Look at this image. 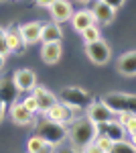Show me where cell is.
<instances>
[{
  "instance_id": "cell-1",
  "label": "cell",
  "mask_w": 136,
  "mask_h": 153,
  "mask_svg": "<svg viewBox=\"0 0 136 153\" xmlns=\"http://www.w3.org/2000/svg\"><path fill=\"white\" fill-rule=\"evenodd\" d=\"M98 125H93L87 117L73 120L67 127V139H71V145L75 149L85 147L87 143H93V139L98 137Z\"/></svg>"
},
{
  "instance_id": "cell-2",
  "label": "cell",
  "mask_w": 136,
  "mask_h": 153,
  "mask_svg": "<svg viewBox=\"0 0 136 153\" xmlns=\"http://www.w3.org/2000/svg\"><path fill=\"white\" fill-rule=\"evenodd\" d=\"M35 131H37L39 139H43L45 143L53 145V147H59L67 139V127L63 123H55V120H49V118H43L41 123H37Z\"/></svg>"
},
{
  "instance_id": "cell-3",
  "label": "cell",
  "mask_w": 136,
  "mask_h": 153,
  "mask_svg": "<svg viewBox=\"0 0 136 153\" xmlns=\"http://www.w3.org/2000/svg\"><path fill=\"white\" fill-rule=\"evenodd\" d=\"M57 100L63 106H67L71 112H73V110H85V108L91 104L90 92L83 90V88H79V86H67V88H63V90L59 92V96H57Z\"/></svg>"
},
{
  "instance_id": "cell-4",
  "label": "cell",
  "mask_w": 136,
  "mask_h": 153,
  "mask_svg": "<svg viewBox=\"0 0 136 153\" xmlns=\"http://www.w3.org/2000/svg\"><path fill=\"white\" fill-rule=\"evenodd\" d=\"M104 106L112 114H122V112H136V96L126 94V92H110L102 98Z\"/></svg>"
},
{
  "instance_id": "cell-5",
  "label": "cell",
  "mask_w": 136,
  "mask_h": 153,
  "mask_svg": "<svg viewBox=\"0 0 136 153\" xmlns=\"http://www.w3.org/2000/svg\"><path fill=\"white\" fill-rule=\"evenodd\" d=\"M85 55L93 65H106L112 59V49L104 39H98V41L85 45Z\"/></svg>"
},
{
  "instance_id": "cell-6",
  "label": "cell",
  "mask_w": 136,
  "mask_h": 153,
  "mask_svg": "<svg viewBox=\"0 0 136 153\" xmlns=\"http://www.w3.org/2000/svg\"><path fill=\"white\" fill-rule=\"evenodd\" d=\"M12 82L18 92H33V88L37 86V76L33 70H16L12 74Z\"/></svg>"
},
{
  "instance_id": "cell-7",
  "label": "cell",
  "mask_w": 136,
  "mask_h": 153,
  "mask_svg": "<svg viewBox=\"0 0 136 153\" xmlns=\"http://www.w3.org/2000/svg\"><path fill=\"white\" fill-rule=\"evenodd\" d=\"M49 14H51V21L53 23H65L71 19V14H73V6H71V2L69 0H55L51 6H49Z\"/></svg>"
},
{
  "instance_id": "cell-8",
  "label": "cell",
  "mask_w": 136,
  "mask_h": 153,
  "mask_svg": "<svg viewBox=\"0 0 136 153\" xmlns=\"http://www.w3.org/2000/svg\"><path fill=\"white\" fill-rule=\"evenodd\" d=\"M69 21H71V27H73L75 33H83L87 27L96 25V16L90 8H81V10H73Z\"/></svg>"
},
{
  "instance_id": "cell-9",
  "label": "cell",
  "mask_w": 136,
  "mask_h": 153,
  "mask_svg": "<svg viewBox=\"0 0 136 153\" xmlns=\"http://www.w3.org/2000/svg\"><path fill=\"white\" fill-rule=\"evenodd\" d=\"M41 27H43V23H37V21H31V23H24L23 27H18L23 45H35L41 41Z\"/></svg>"
},
{
  "instance_id": "cell-10",
  "label": "cell",
  "mask_w": 136,
  "mask_h": 153,
  "mask_svg": "<svg viewBox=\"0 0 136 153\" xmlns=\"http://www.w3.org/2000/svg\"><path fill=\"white\" fill-rule=\"evenodd\" d=\"M87 118H90L93 125H104V123H108L110 118H114V114L104 106L102 100H98V102H91L90 106H87Z\"/></svg>"
},
{
  "instance_id": "cell-11",
  "label": "cell",
  "mask_w": 136,
  "mask_h": 153,
  "mask_svg": "<svg viewBox=\"0 0 136 153\" xmlns=\"http://www.w3.org/2000/svg\"><path fill=\"white\" fill-rule=\"evenodd\" d=\"M116 65H118V71L126 76V78H134L136 76V51L134 49H130V51H126L122 53L118 61H116Z\"/></svg>"
},
{
  "instance_id": "cell-12",
  "label": "cell",
  "mask_w": 136,
  "mask_h": 153,
  "mask_svg": "<svg viewBox=\"0 0 136 153\" xmlns=\"http://www.w3.org/2000/svg\"><path fill=\"white\" fill-rule=\"evenodd\" d=\"M98 131H100L102 135H106V137H108L112 143L126 139V131H124V127H122V123H120V120H114V118H110L108 123L100 125V127H98Z\"/></svg>"
},
{
  "instance_id": "cell-13",
  "label": "cell",
  "mask_w": 136,
  "mask_h": 153,
  "mask_svg": "<svg viewBox=\"0 0 136 153\" xmlns=\"http://www.w3.org/2000/svg\"><path fill=\"white\" fill-rule=\"evenodd\" d=\"M33 96H35V100H37L39 112H45L47 108H51V106L57 102V96L53 94L51 90H47L45 86H35L33 88Z\"/></svg>"
},
{
  "instance_id": "cell-14",
  "label": "cell",
  "mask_w": 136,
  "mask_h": 153,
  "mask_svg": "<svg viewBox=\"0 0 136 153\" xmlns=\"http://www.w3.org/2000/svg\"><path fill=\"white\" fill-rule=\"evenodd\" d=\"M91 12L96 16V23H100V25H112L114 19H116V10L112 6H108L106 2H102V0H96Z\"/></svg>"
},
{
  "instance_id": "cell-15",
  "label": "cell",
  "mask_w": 136,
  "mask_h": 153,
  "mask_svg": "<svg viewBox=\"0 0 136 153\" xmlns=\"http://www.w3.org/2000/svg\"><path fill=\"white\" fill-rule=\"evenodd\" d=\"M63 39V29L59 23H45L41 27V43H61Z\"/></svg>"
},
{
  "instance_id": "cell-16",
  "label": "cell",
  "mask_w": 136,
  "mask_h": 153,
  "mask_svg": "<svg viewBox=\"0 0 136 153\" xmlns=\"http://www.w3.org/2000/svg\"><path fill=\"white\" fill-rule=\"evenodd\" d=\"M61 55H63L61 43H43V47H41V59H43V63L55 65L57 61L61 59Z\"/></svg>"
},
{
  "instance_id": "cell-17",
  "label": "cell",
  "mask_w": 136,
  "mask_h": 153,
  "mask_svg": "<svg viewBox=\"0 0 136 153\" xmlns=\"http://www.w3.org/2000/svg\"><path fill=\"white\" fill-rule=\"evenodd\" d=\"M10 118L14 125H21V127H24V125H31L33 123V112H29L26 108L23 106V102H12L10 104Z\"/></svg>"
},
{
  "instance_id": "cell-18",
  "label": "cell",
  "mask_w": 136,
  "mask_h": 153,
  "mask_svg": "<svg viewBox=\"0 0 136 153\" xmlns=\"http://www.w3.org/2000/svg\"><path fill=\"white\" fill-rule=\"evenodd\" d=\"M18 90H16V86L12 82V78H0V100L6 104H12V102H16V98H18Z\"/></svg>"
},
{
  "instance_id": "cell-19",
  "label": "cell",
  "mask_w": 136,
  "mask_h": 153,
  "mask_svg": "<svg viewBox=\"0 0 136 153\" xmlns=\"http://www.w3.org/2000/svg\"><path fill=\"white\" fill-rule=\"evenodd\" d=\"M43 114H45V118H49V120H55V123H63V125H65L69 118H71V110L57 100L55 104L51 106V108H47Z\"/></svg>"
},
{
  "instance_id": "cell-20",
  "label": "cell",
  "mask_w": 136,
  "mask_h": 153,
  "mask_svg": "<svg viewBox=\"0 0 136 153\" xmlns=\"http://www.w3.org/2000/svg\"><path fill=\"white\" fill-rule=\"evenodd\" d=\"M26 151L29 153H55V147L49 145V143H45L43 139H39V137L35 135V137H31L29 143H26Z\"/></svg>"
},
{
  "instance_id": "cell-21",
  "label": "cell",
  "mask_w": 136,
  "mask_h": 153,
  "mask_svg": "<svg viewBox=\"0 0 136 153\" xmlns=\"http://www.w3.org/2000/svg\"><path fill=\"white\" fill-rule=\"evenodd\" d=\"M4 39H6V47H8L10 53H16V51L23 49V39H21L18 29H10V31H6V33H4Z\"/></svg>"
},
{
  "instance_id": "cell-22",
  "label": "cell",
  "mask_w": 136,
  "mask_h": 153,
  "mask_svg": "<svg viewBox=\"0 0 136 153\" xmlns=\"http://www.w3.org/2000/svg\"><path fill=\"white\" fill-rule=\"evenodd\" d=\"M120 123H122V127H124L126 135H130V137H132L130 141L134 143V135H136V114H134V112H122V114H120Z\"/></svg>"
},
{
  "instance_id": "cell-23",
  "label": "cell",
  "mask_w": 136,
  "mask_h": 153,
  "mask_svg": "<svg viewBox=\"0 0 136 153\" xmlns=\"http://www.w3.org/2000/svg\"><path fill=\"white\" fill-rule=\"evenodd\" d=\"M108 153H136V147H134V143H132V141L122 139V141H114Z\"/></svg>"
},
{
  "instance_id": "cell-24",
  "label": "cell",
  "mask_w": 136,
  "mask_h": 153,
  "mask_svg": "<svg viewBox=\"0 0 136 153\" xmlns=\"http://www.w3.org/2000/svg\"><path fill=\"white\" fill-rule=\"evenodd\" d=\"M81 37H83V43L87 45V43H93V41L102 39V31H100L98 25H91V27H87V29L81 33Z\"/></svg>"
},
{
  "instance_id": "cell-25",
  "label": "cell",
  "mask_w": 136,
  "mask_h": 153,
  "mask_svg": "<svg viewBox=\"0 0 136 153\" xmlns=\"http://www.w3.org/2000/svg\"><path fill=\"white\" fill-rule=\"evenodd\" d=\"M93 143H96L104 153H108V151H110V147H112V141H110L106 135H102V133H98V137L93 139Z\"/></svg>"
},
{
  "instance_id": "cell-26",
  "label": "cell",
  "mask_w": 136,
  "mask_h": 153,
  "mask_svg": "<svg viewBox=\"0 0 136 153\" xmlns=\"http://www.w3.org/2000/svg\"><path fill=\"white\" fill-rule=\"evenodd\" d=\"M23 106L29 110V112H39V106H37V100H35V96L33 94H29L26 98H23Z\"/></svg>"
},
{
  "instance_id": "cell-27",
  "label": "cell",
  "mask_w": 136,
  "mask_h": 153,
  "mask_svg": "<svg viewBox=\"0 0 136 153\" xmlns=\"http://www.w3.org/2000/svg\"><path fill=\"white\" fill-rule=\"evenodd\" d=\"M4 29H0V55H4V57H8L10 55V51H8V47H6V39H4Z\"/></svg>"
},
{
  "instance_id": "cell-28",
  "label": "cell",
  "mask_w": 136,
  "mask_h": 153,
  "mask_svg": "<svg viewBox=\"0 0 136 153\" xmlns=\"http://www.w3.org/2000/svg\"><path fill=\"white\" fill-rule=\"evenodd\" d=\"M81 153H104L96 143H87L85 147H81Z\"/></svg>"
},
{
  "instance_id": "cell-29",
  "label": "cell",
  "mask_w": 136,
  "mask_h": 153,
  "mask_svg": "<svg viewBox=\"0 0 136 153\" xmlns=\"http://www.w3.org/2000/svg\"><path fill=\"white\" fill-rule=\"evenodd\" d=\"M102 2H106L108 6H112L114 10H118V8H122V6H124L126 0H102Z\"/></svg>"
},
{
  "instance_id": "cell-30",
  "label": "cell",
  "mask_w": 136,
  "mask_h": 153,
  "mask_svg": "<svg viewBox=\"0 0 136 153\" xmlns=\"http://www.w3.org/2000/svg\"><path fill=\"white\" fill-rule=\"evenodd\" d=\"M35 2H37V6H41V8H49L55 0H35Z\"/></svg>"
},
{
  "instance_id": "cell-31",
  "label": "cell",
  "mask_w": 136,
  "mask_h": 153,
  "mask_svg": "<svg viewBox=\"0 0 136 153\" xmlns=\"http://www.w3.org/2000/svg\"><path fill=\"white\" fill-rule=\"evenodd\" d=\"M59 153H79L75 147H63V149H59Z\"/></svg>"
},
{
  "instance_id": "cell-32",
  "label": "cell",
  "mask_w": 136,
  "mask_h": 153,
  "mask_svg": "<svg viewBox=\"0 0 136 153\" xmlns=\"http://www.w3.org/2000/svg\"><path fill=\"white\" fill-rule=\"evenodd\" d=\"M4 112H6V106H4V102L0 100V123L4 120Z\"/></svg>"
},
{
  "instance_id": "cell-33",
  "label": "cell",
  "mask_w": 136,
  "mask_h": 153,
  "mask_svg": "<svg viewBox=\"0 0 136 153\" xmlns=\"http://www.w3.org/2000/svg\"><path fill=\"white\" fill-rule=\"evenodd\" d=\"M4 65H6V57H4V55H0V71L4 70Z\"/></svg>"
},
{
  "instance_id": "cell-34",
  "label": "cell",
  "mask_w": 136,
  "mask_h": 153,
  "mask_svg": "<svg viewBox=\"0 0 136 153\" xmlns=\"http://www.w3.org/2000/svg\"><path fill=\"white\" fill-rule=\"evenodd\" d=\"M77 2H81V4H90L91 0H77Z\"/></svg>"
},
{
  "instance_id": "cell-35",
  "label": "cell",
  "mask_w": 136,
  "mask_h": 153,
  "mask_svg": "<svg viewBox=\"0 0 136 153\" xmlns=\"http://www.w3.org/2000/svg\"><path fill=\"white\" fill-rule=\"evenodd\" d=\"M0 2H2V0H0Z\"/></svg>"
}]
</instances>
